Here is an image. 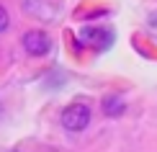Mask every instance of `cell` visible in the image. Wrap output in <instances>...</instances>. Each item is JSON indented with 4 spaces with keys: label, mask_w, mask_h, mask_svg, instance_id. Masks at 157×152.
I'll return each instance as SVG.
<instances>
[{
    "label": "cell",
    "mask_w": 157,
    "mask_h": 152,
    "mask_svg": "<svg viewBox=\"0 0 157 152\" xmlns=\"http://www.w3.org/2000/svg\"><path fill=\"white\" fill-rule=\"evenodd\" d=\"M59 121H62V127L67 131H75V134H77V131H85L88 124H90V106H85V103H70L67 108L62 111Z\"/></svg>",
    "instance_id": "1"
},
{
    "label": "cell",
    "mask_w": 157,
    "mask_h": 152,
    "mask_svg": "<svg viewBox=\"0 0 157 152\" xmlns=\"http://www.w3.org/2000/svg\"><path fill=\"white\" fill-rule=\"evenodd\" d=\"M21 44H23L26 54H31V57H47L52 52V39L44 31H26Z\"/></svg>",
    "instance_id": "2"
},
{
    "label": "cell",
    "mask_w": 157,
    "mask_h": 152,
    "mask_svg": "<svg viewBox=\"0 0 157 152\" xmlns=\"http://www.w3.org/2000/svg\"><path fill=\"white\" fill-rule=\"evenodd\" d=\"M80 39L85 44H90V47H95V49H108L113 44V31L103 29V26H85L80 31Z\"/></svg>",
    "instance_id": "3"
},
{
    "label": "cell",
    "mask_w": 157,
    "mask_h": 152,
    "mask_svg": "<svg viewBox=\"0 0 157 152\" xmlns=\"http://www.w3.org/2000/svg\"><path fill=\"white\" fill-rule=\"evenodd\" d=\"M101 106H103V114L106 116H121L124 111H126V103H124L119 95H106Z\"/></svg>",
    "instance_id": "4"
},
{
    "label": "cell",
    "mask_w": 157,
    "mask_h": 152,
    "mask_svg": "<svg viewBox=\"0 0 157 152\" xmlns=\"http://www.w3.org/2000/svg\"><path fill=\"white\" fill-rule=\"evenodd\" d=\"M10 26V16H8V10L3 8V5H0V34H3L5 29H8Z\"/></svg>",
    "instance_id": "5"
}]
</instances>
